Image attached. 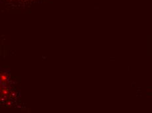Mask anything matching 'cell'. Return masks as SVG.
<instances>
[{
  "label": "cell",
  "mask_w": 152,
  "mask_h": 113,
  "mask_svg": "<svg viewBox=\"0 0 152 113\" xmlns=\"http://www.w3.org/2000/svg\"><path fill=\"white\" fill-rule=\"evenodd\" d=\"M15 96L14 88L10 84L7 73H0V106L10 105Z\"/></svg>",
  "instance_id": "cell-1"
},
{
  "label": "cell",
  "mask_w": 152,
  "mask_h": 113,
  "mask_svg": "<svg viewBox=\"0 0 152 113\" xmlns=\"http://www.w3.org/2000/svg\"><path fill=\"white\" fill-rule=\"evenodd\" d=\"M42 1L43 0H0V4L13 8H23Z\"/></svg>",
  "instance_id": "cell-2"
},
{
  "label": "cell",
  "mask_w": 152,
  "mask_h": 113,
  "mask_svg": "<svg viewBox=\"0 0 152 113\" xmlns=\"http://www.w3.org/2000/svg\"><path fill=\"white\" fill-rule=\"evenodd\" d=\"M1 39H0V54H1Z\"/></svg>",
  "instance_id": "cell-3"
}]
</instances>
